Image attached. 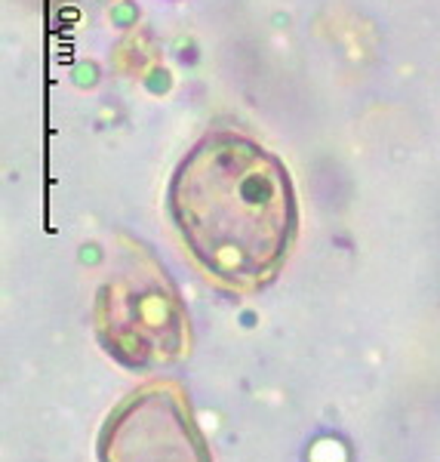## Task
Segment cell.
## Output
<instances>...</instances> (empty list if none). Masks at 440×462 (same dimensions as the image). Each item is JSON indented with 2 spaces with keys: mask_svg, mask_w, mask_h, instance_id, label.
Wrapping results in <instances>:
<instances>
[{
  "mask_svg": "<svg viewBox=\"0 0 440 462\" xmlns=\"http://www.w3.org/2000/svg\"><path fill=\"white\" fill-rule=\"evenodd\" d=\"M170 213L210 278L241 293L278 278L299 231L280 158L234 130L206 133L170 179Z\"/></svg>",
  "mask_w": 440,
  "mask_h": 462,
  "instance_id": "1",
  "label": "cell"
},
{
  "mask_svg": "<svg viewBox=\"0 0 440 462\" xmlns=\"http://www.w3.org/2000/svg\"><path fill=\"white\" fill-rule=\"evenodd\" d=\"M96 337L117 364L154 370L188 352V311L151 250L124 237L96 293Z\"/></svg>",
  "mask_w": 440,
  "mask_h": 462,
  "instance_id": "2",
  "label": "cell"
},
{
  "mask_svg": "<svg viewBox=\"0 0 440 462\" xmlns=\"http://www.w3.org/2000/svg\"><path fill=\"white\" fill-rule=\"evenodd\" d=\"M99 462H213L182 389L154 383L133 392L99 435Z\"/></svg>",
  "mask_w": 440,
  "mask_h": 462,
  "instance_id": "3",
  "label": "cell"
}]
</instances>
